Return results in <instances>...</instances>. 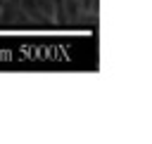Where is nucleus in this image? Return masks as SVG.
I'll use <instances>...</instances> for the list:
<instances>
[{"label":"nucleus","instance_id":"1","mask_svg":"<svg viewBox=\"0 0 152 144\" xmlns=\"http://www.w3.org/2000/svg\"><path fill=\"white\" fill-rule=\"evenodd\" d=\"M78 9H81V7H78L76 0H66V17H69V19H76V17H78Z\"/></svg>","mask_w":152,"mask_h":144},{"label":"nucleus","instance_id":"2","mask_svg":"<svg viewBox=\"0 0 152 144\" xmlns=\"http://www.w3.org/2000/svg\"><path fill=\"white\" fill-rule=\"evenodd\" d=\"M2 2H5V0H0V5H2Z\"/></svg>","mask_w":152,"mask_h":144}]
</instances>
